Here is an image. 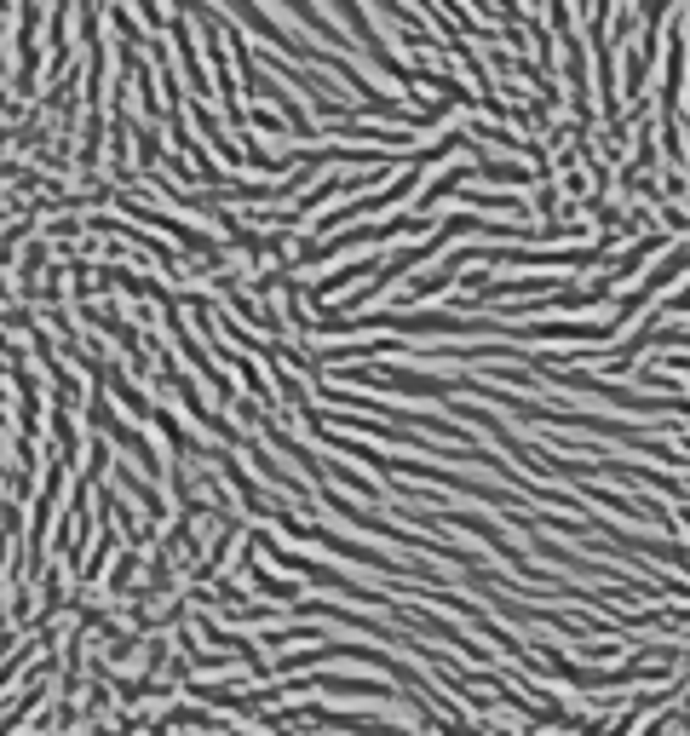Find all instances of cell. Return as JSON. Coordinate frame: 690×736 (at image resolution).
I'll use <instances>...</instances> for the list:
<instances>
[{
	"mask_svg": "<svg viewBox=\"0 0 690 736\" xmlns=\"http://www.w3.org/2000/svg\"><path fill=\"white\" fill-rule=\"evenodd\" d=\"M552 29H558V46H564V81H570V98H575V133H581V121H593L587 110V52H581V35L570 29V6L564 0H552Z\"/></svg>",
	"mask_w": 690,
	"mask_h": 736,
	"instance_id": "1",
	"label": "cell"
},
{
	"mask_svg": "<svg viewBox=\"0 0 690 736\" xmlns=\"http://www.w3.org/2000/svg\"><path fill=\"white\" fill-rule=\"evenodd\" d=\"M357 386H380V391H403V397H449L455 380L443 374H409V368H357Z\"/></svg>",
	"mask_w": 690,
	"mask_h": 736,
	"instance_id": "2",
	"label": "cell"
},
{
	"mask_svg": "<svg viewBox=\"0 0 690 736\" xmlns=\"http://www.w3.org/2000/svg\"><path fill=\"white\" fill-rule=\"evenodd\" d=\"M363 328H391V334H478V322L455 311H403V317H368Z\"/></svg>",
	"mask_w": 690,
	"mask_h": 736,
	"instance_id": "3",
	"label": "cell"
},
{
	"mask_svg": "<svg viewBox=\"0 0 690 736\" xmlns=\"http://www.w3.org/2000/svg\"><path fill=\"white\" fill-rule=\"evenodd\" d=\"M225 6H230V12H236L242 23H248V29H259L265 41H276L282 52H288V58H317V46H311V41H299L294 29H282V23H276L271 12H259L253 0H225Z\"/></svg>",
	"mask_w": 690,
	"mask_h": 736,
	"instance_id": "4",
	"label": "cell"
},
{
	"mask_svg": "<svg viewBox=\"0 0 690 736\" xmlns=\"http://www.w3.org/2000/svg\"><path fill=\"white\" fill-rule=\"evenodd\" d=\"M685 271H690V242H685V248H673V253H667V259H662V265H656V271L644 276V282H639V294H633V299H627V305H621V311H616V328H621V322H627V317H633L639 305H650V294H662L667 282H679V276H685Z\"/></svg>",
	"mask_w": 690,
	"mask_h": 736,
	"instance_id": "5",
	"label": "cell"
},
{
	"mask_svg": "<svg viewBox=\"0 0 690 736\" xmlns=\"http://www.w3.org/2000/svg\"><path fill=\"white\" fill-rule=\"evenodd\" d=\"M317 690H328V696H368V702H397V690L391 685H368V679H340V673H322V679H311Z\"/></svg>",
	"mask_w": 690,
	"mask_h": 736,
	"instance_id": "6",
	"label": "cell"
},
{
	"mask_svg": "<svg viewBox=\"0 0 690 736\" xmlns=\"http://www.w3.org/2000/svg\"><path fill=\"white\" fill-rule=\"evenodd\" d=\"M374 271H380V259H374V253H368V259H345L340 271H328V276L317 282V288H311V299H328V294H340L345 282H357V276H374Z\"/></svg>",
	"mask_w": 690,
	"mask_h": 736,
	"instance_id": "7",
	"label": "cell"
},
{
	"mask_svg": "<svg viewBox=\"0 0 690 736\" xmlns=\"http://www.w3.org/2000/svg\"><path fill=\"white\" fill-rule=\"evenodd\" d=\"M190 110H196V127H202V138H207V150H213V156L225 161V167H242V156H236V144H230V138H225V127H219V121H213V115L202 110V98H196V104H190Z\"/></svg>",
	"mask_w": 690,
	"mask_h": 736,
	"instance_id": "8",
	"label": "cell"
},
{
	"mask_svg": "<svg viewBox=\"0 0 690 736\" xmlns=\"http://www.w3.org/2000/svg\"><path fill=\"white\" fill-rule=\"evenodd\" d=\"M466 265H472V259H466V248H460V253H449V259H443L437 271H426L420 282H414V288H409V299H426V294H437V288H449V282H455V276L466 271Z\"/></svg>",
	"mask_w": 690,
	"mask_h": 736,
	"instance_id": "9",
	"label": "cell"
},
{
	"mask_svg": "<svg viewBox=\"0 0 690 736\" xmlns=\"http://www.w3.org/2000/svg\"><path fill=\"white\" fill-rule=\"evenodd\" d=\"M656 248H662V236H644V242H633V248H627V253L616 259V271H610V282H627V276H639V271H644V259H650Z\"/></svg>",
	"mask_w": 690,
	"mask_h": 736,
	"instance_id": "10",
	"label": "cell"
},
{
	"mask_svg": "<svg viewBox=\"0 0 690 736\" xmlns=\"http://www.w3.org/2000/svg\"><path fill=\"white\" fill-rule=\"evenodd\" d=\"M644 75H650V52L633 46V52H627V98H639L644 92Z\"/></svg>",
	"mask_w": 690,
	"mask_h": 736,
	"instance_id": "11",
	"label": "cell"
},
{
	"mask_svg": "<svg viewBox=\"0 0 690 736\" xmlns=\"http://www.w3.org/2000/svg\"><path fill=\"white\" fill-rule=\"evenodd\" d=\"M110 386H115V397H121V403H127V409H133V414H150V403L138 397V386H133V380H127V374H121V368H110Z\"/></svg>",
	"mask_w": 690,
	"mask_h": 736,
	"instance_id": "12",
	"label": "cell"
}]
</instances>
